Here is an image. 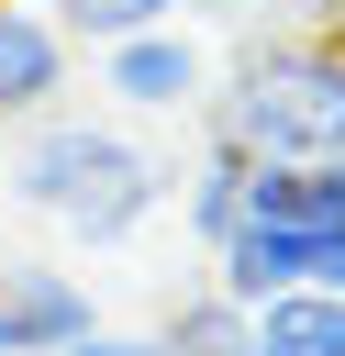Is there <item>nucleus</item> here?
Instances as JSON below:
<instances>
[{
  "label": "nucleus",
  "mask_w": 345,
  "mask_h": 356,
  "mask_svg": "<svg viewBox=\"0 0 345 356\" xmlns=\"http://www.w3.org/2000/svg\"><path fill=\"white\" fill-rule=\"evenodd\" d=\"M11 200H22V211H56L78 245H122V234L167 200V167H156L145 145H122L111 122L45 111V122H22V145H11Z\"/></svg>",
  "instance_id": "nucleus-2"
},
{
  "label": "nucleus",
  "mask_w": 345,
  "mask_h": 356,
  "mask_svg": "<svg viewBox=\"0 0 345 356\" xmlns=\"http://www.w3.org/2000/svg\"><path fill=\"white\" fill-rule=\"evenodd\" d=\"M312 289H345V234H323V278Z\"/></svg>",
  "instance_id": "nucleus-12"
},
{
  "label": "nucleus",
  "mask_w": 345,
  "mask_h": 356,
  "mask_svg": "<svg viewBox=\"0 0 345 356\" xmlns=\"http://www.w3.org/2000/svg\"><path fill=\"white\" fill-rule=\"evenodd\" d=\"M100 89H111L122 111H200V100H211V56H200V33L156 22V33L100 44Z\"/></svg>",
  "instance_id": "nucleus-3"
},
{
  "label": "nucleus",
  "mask_w": 345,
  "mask_h": 356,
  "mask_svg": "<svg viewBox=\"0 0 345 356\" xmlns=\"http://www.w3.org/2000/svg\"><path fill=\"white\" fill-rule=\"evenodd\" d=\"M200 122H211V145H234L256 167H323V156H345V44L334 33L245 44V67L211 78Z\"/></svg>",
  "instance_id": "nucleus-1"
},
{
  "label": "nucleus",
  "mask_w": 345,
  "mask_h": 356,
  "mask_svg": "<svg viewBox=\"0 0 345 356\" xmlns=\"http://www.w3.org/2000/svg\"><path fill=\"white\" fill-rule=\"evenodd\" d=\"M78 78V44L56 33L45 0H0V122H45Z\"/></svg>",
  "instance_id": "nucleus-5"
},
{
  "label": "nucleus",
  "mask_w": 345,
  "mask_h": 356,
  "mask_svg": "<svg viewBox=\"0 0 345 356\" xmlns=\"http://www.w3.org/2000/svg\"><path fill=\"white\" fill-rule=\"evenodd\" d=\"M245 167H256V156L200 145V167H189V189H178V211H189V234H200V245H223V234L245 222Z\"/></svg>",
  "instance_id": "nucleus-8"
},
{
  "label": "nucleus",
  "mask_w": 345,
  "mask_h": 356,
  "mask_svg": "<svg viewBox=\"0 0 345 356\" xmlns=\"http://www.w3.org/2000/svg\"><path fill=\"white\" fill-rule=\"evenodd\" d=\"M156 356H245V312L223 289H200V300H178L156 323Z\"/></svg>",
  "instance_id": "nucleus-9"
},
{
  "label": "nucleus",
  "mask_w": 345,
  "mask_h": 356,
  "mask_svg": "<svg viewBox=\"0 0 345 356\" xmlns=\"http://www.w3.org/2000/svg\"><path fill=\"white\" fill-rule=\"evenodd\" d=\"M67 356H156V334H111V323H100V334H89V345H67Z\"/></svg>",
  "instance_id": "nucleus-11"
},
{
  "label": "nucleus",
  "mask_w": 345,
  "mask_h": 356,
  "mask_svg": "<svg viewBox=\"0 0 345 356\" xmlns=\"http://www.w3.org/2000/svg\"><path fill=\"white\" fill-rule=\"evenodd\" d=\"M156 22H178V0H56V33L67 44H122V33H156Z\"/></svg>",
  "instance_id": "nucleus-10"
},
{
  "label": "nucleus",
  "mask_w": 345,
  "mask_h": 356,
  "mask_svg": "<svg viewBox=\"0 0 345 356\" xmlns=\"http://www.w3.org/2000/svg\"><path fill=\"white\" fill-rule=\"evenodd\" d=\"M100 312L67 267H33V256H0V356H67L89 345Z\"/></svg>",
  "instance_id": "nucleus-4"
},
{
  "label": "nucleus",
  "mask_w": 345,
  "mask_h": 356,
  "mask_svg": "<svg viewBox=\"0 0 345 356\" xmlns=\"http://www.w3.org/2000/svg\"><path fill=\"white\" fill-rule=\"evenodd\" d=\"M245 222L345 234V156H323V167H245Z\"/></svg>",
  "instance_id": "nucleus-6"
},
{
  "label": "nucleus",
  "mask_w": 345,
  "mask_h": 356,
  "mask_svg": "<svg viewBox=\"0 0 345 356\" xmlns=\"http://www.w3.org/2000/svg\"><path fill=\"white\" fill-rule=\"evenodd\" d=\"M245 356H345V289H278L245 312Z\"/></svg>",
  "instance_id": "nucleus-7"
}]
</instances>
